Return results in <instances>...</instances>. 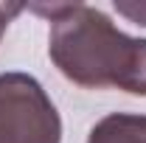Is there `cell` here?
<instances>
[{
	"label": "cell",
	"instance_id": "cell-1",
	"mask_svg": "<svg viewBox=\"0 0 146 143\" xmlns=\"http://www.w3.org/2000/svg\"><path fill=\"white\" fill-rule=\"evenodd\" d=\"M28 9L51 23L48 56L65 79L87 90L146 95V39L118 31L96 6L34 3Z\"/></svg>",
	"mask_w": 146,
	"mask_h": 143
},
{
	"label": "cell",
	"instance_id": "cell-2",
	"mask_svg": "<svg viewBox=\"0 0 146 143\" xmlns=\"http://www.w3.org/2000/svg\"><path fill=\"white\" fill-rule=\"evenodd\" d=\"M0 143H62V118L28 73H0Z\"/></svg>",
	"mask_w": 146,
	"mask_h": 143
},
{
	"label": "cell",
	"instance_id": "cell-3",
	"mask_svg": "<svg viewBox=\"0 0 146 143\" xmlns=\"http://www.w3.org/2000/svg\"><path fill=\"white\" fill-rule=\"evenodd\" d=\"M87 143H146V115L112 112L90 129Z\"/></svg>",
	"mask_w": 146,
	"mask_h": 143
},
{
	"label": "cell",
	"instance_id": "cell-4",
	"mask_svg": "<svg viewBox=\"0 0 146 143\" xmlns=\"http://www.w3.org/2000/svg\"><path fill=\"white\" fill-rule=\"evenodd\" d=\"M112 9L135 25H146V0H115Z\"/></svg>",
	"mask_w": 146,
	"mask_h": 143
},
{
	"label": "cell",
	"instance_id": "cell-5",
	"mask_svg": "<svg viewBox=\"0 0 146 143\" xmlns=\"http://www.w3.org/2000/svg\"><path fill=\"white\" fill-rule=\"evenodd\" d=\"M25 6L23 3H0V39H3V34H6V28H9V23L17 17L20 11H23Z\"/></svg>",
	"mask_w": 146,
	"mask_h": 143
}]
</instances>
